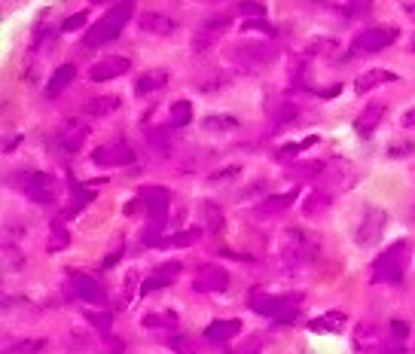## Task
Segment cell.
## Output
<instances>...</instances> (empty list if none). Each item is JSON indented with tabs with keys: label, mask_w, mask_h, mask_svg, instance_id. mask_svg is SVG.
Masks as SVG:
<instances>
[{
	"label": "cell",
	"mask_w": 415,
	"mask_h": 354,
	"mask_svg": "<svg viewBox=\"0 0 415 354\" xmlns=\"http://www.w3.org/2000/svg\"><path fill=\"white\" fill-rule=\"evenodd\" d=\"M412 254L409 241H394L388 250H382V257L372 262V281L376 284H397L406 272V262Z\"/></svg>",
	"instance_id": "obj_1"
},
{
	"label": "cell",
	"mask_w": 415,
	"mask_h": 354,
	"mask_svg": "<svg viewBox=\"0 0 415 354\" xmlns=\"http://www.w3.org/2000/svg\"><path fill=\"white\" fill-rule=\"evenodd\" d=\"M128 18H131V0H119V4L110 9V13H104L92 28H89V34H86L83 43H86L89 49L110 43V40H114V37L128 25Z\"/></svg>",
	"instance_id": "obj_2"
},
{
	"label": "cell",
	"mask_w": 415,
	"mask_h": 354,
	"mask_svg": "<svg viewBox=\"0 0 415 354\" xmlns=\"http://www.w3.org/2000/svg\"><path fill=\"white\" fill-rule=\"evenodd\" d=\"M318 254H321L318 236L302 232V229H287L284 232V241H281V257H284L290 266H306V262H315Z\"/></svg>",
	"instance_id": "obj_3"
},
{
	"label": "cell",
	"mask_w": 415,
	"mask_h": 354,
	"mask_svg": "<svg viewBox=\"0 0 415 354\" xmlns=\"http://www.w3.org/2000/svg\"><path fill=\"white\" fill-rule=\"evenodd\" d=\"M18 193H25L31 201H37V205H49L58 193H55V180L52 175H46V171H34V168H25L18 171V175L9 180Z\"/></svg>",
	"instance_id": "obj_4"
},
{
	"label": "cell",
	"mask_w": 415,
	"mask_h": 354,
	"mask_svg": "<svg viewBox=\"0 0 415 354\" xmlns=\"http://www.w3.org/2000/svg\"><path fill=\"white\" fill-rule=\"evenodd\" d=\"M384 226H388V214H384L382 208H367V211H363V220L358 223V232H354L358 248L379 245L382 236H384Z\"/></svg>",
	"instance_id": "obj_5"
},
{
	"label": "cell",
	"mask_w": 415,
	"mask_h": 354,
	"mask_svg": "<svg viewBox=\"0 0 415 354\" xmlns=\"http://www.w3.org/2000/svg\"><path fill=\"white\" fill-rule=\"evenodd\" d=\"M250 309L262 318H272L278 323H290L297 318V299H287V297H254L250 299Z\"/></svg>",
	"instance_id": "obj_6"
},
{
	"label": "cell",
	"mask_w": 415,
	"mask_h": 354,
	"mask_svg": "<svg viewBox=\"0 0 415 354\" xmlns=\"http://www.w3.org/2000/svg\"><path fill=\"white\" fill-rule=\"evenodd\" d=\"M394 40H397V28H391V25L367 28V31H360L354 37V52H360V55L379 52V49H388Z\"/></svg>",
	"instance_id": "obj_7"
},
{
	"label": "cell",
	"mask_w": 415,
	"mask_h": 354,
	"mask_svg": "<svg viewBox=\"0 0 415 354\" xmlns=\"http://www.w3.org/2000/svg\"><path fill=\"white\" fill-rule=\"evenodd\" d=\"M92 159L101 168H123V165H131V162H135V150H131L128 144H123V140H116V144L98 147L92 153Z\"/></svg>",
	"instance_id": "obj_8"
},
{
	"label": "cell",
	"mask_w": 415,
	"mask_h": 354,
	"mask_svg": "<svg viewBox=\"0 0 415 354\" xmlns=\"http://www.w3.org/2000/svg\"><path fill=\"white\" fill-rule=\"evenodd\" d=\"M229 31V16H214V18H205L199 28H196V52H205L211 43H217L220 37Z\"/></svg>",
	"instance_id": "obj_9"
},
{
	"label": "cell",
	"mask_w": 415,
	"mask_h": 354,
	"mask_svg": "<svg viewBox=\"0 0 415 354\" xmlns=\"http://www.w3.org/2000/svg\"><path fill=\"white\" fill-rule=\"evenodd\" d=\"M192 284H196L199 293H223L229 287V275L223 266H201Z\"/></svg>",
	"instance_id": "obj_10"
},
{
	"label": "cell",
	"mask_w": 415,
	"mask_h": 354,
	"mask_svg": "<svg viewBox=\"0 0 415 354\" xmlns=\"http://www.w3.org/2000/svg\"><path fill=\"white\" fill-rule=\"evenodd\" d=\"M128 67H131L128 58L107 55V58H101L98 65H92V70H89V79H92V83H107V79H116V77L128 74Z\"/></svg>",
	"instance_id": "obj_11"
},
{
	"label": "cell",
	"mask_w": 415,
	"mask_h": 354,
	"mask_svg": "<svg viewBox=\"0 0 415 354\" xmlns=\"http://www.w3.org/2000/svg\"><path fill=\"white\" fill-rule=\"evenodd\" d=\"M140 201H144V211L153 223H165V214H168V189L162 187H147L140 189Z\"/></svg>",
	"instance_id": "obj_12"
},
{
	"label": "cell",
	"mask_w": 415,
	"mask_h": 354,
	"mask_svg": "<svg viewBox=\"0 0 415 354\" xmlns=\"http://www.w3.org/2000/svg\"><path fill=\"white\" fill-rule=\"evenodd\" d=\"M86 138H89V119H79V116L67 119L62 135H58V147L67 150V153H77V150L86 144Z\"/></svg>",
	"instance_id": "obj_13"
},
{
	"label": "cell",
	"mask_w": 415,
	"mask_h": 354,
	"mask_svg": "<svg viewBox=\"0 0 415 354\" xmlns=\"http://www.w3.org/2000/svg\"><path fill=\"white\" fill-rule=\"evenodd\" d=\"M70 287H74V293L83 302H95V306H101V302L107 299L104 297V287H101L95 278L83 275V272H74V275H70Z\"/></svg>",
	"instance_id": "obj_14"
},
{
	"label": "cell",
	"mask_w": 415,
	"mask_h": 354,
	"mask_svg": "<svg viewBox=\"0 0 415 354\" xmlns=\"http://www.w3.org/2000/svg\"><path fill=\"white\" fill-rule=\"evenodd\" d=\"M138 28L144 34H153V37H171L177 31V22L168 18V16H162V13H144L138 18Z\"/></svg>",
	"instance_id": "obj_15"
},
{
	"label": "cell",
	"mask_w": 415,
	"mask_h": 354,
	"mask_svg": "<svg viewBox=\"0 0 415 354\" xmlns=\"http://www.w3.org/2000/svg\"><path fill=\"white\" fill-rule=\"evenodd\" d=\"M384 116V104H379V101H372V104H367L358 114V119H354V131H358L360 138H370L372 131H376V126L382 123Z\"/></svg>",
	"instance_id": "obj_16"
},
{
	"label": "cell",
	"mask_w": 415,
	"mask_h": 354,
	"mask_svg": "<svg viewBox=\"0 0 415 354\" xmlns=\"http://www.w3.org/2000/svg\"><path fill=\"white\" fill-rule=\"evenodd\" d=\"M354 348L363 351V354H376L382 348V333H379L376 323H370V321L360 323L358 333H354Z\"/></svg>",
	"instance_id": "obj_17"
},
{
	"label": "cell",
	"mask_w": 415,
	"mask_h": 354,
	"mask_svg": "<svg viewBox=\"0 0 415 354\" xmlns=\"http://www.w3.org/2000/svg\"><path fill=\"white\" fill-rule=\"evenodd\" d=\"M293 199H297V193H278V196H266V199H262L260 205H257V211H254V214H257V217H262V220H266V217H278V214H284V211L293 205Z\"/></svg>",
	"instance_id": "obj_18"
},
{
	"label": "cell",
	"mask_w": 415,
	"mask_h": 354,
	"mask_svg": "<svg viewBox=\"0 0 415 354\" xmlns=\"http://www.w3.org/2000/svg\"><path fill=\"white\" fill-rule=\"evenodd\" d=\"M168 83V70L165 67H153V70H144L138 74L135 79V95H150V92H159L162 86Z\"/></svg>",
	"instance_id": "obj_19"
},
{
	"label": "cell",
	"mask_w": 415,
	"mask_h": 354,
	"mask_svg": "<svg viewBox=\"0 0 415 354\" xmlns=\"http://www.w3.org/2000/svg\"><path fill=\"white\" fill-rule=\"evenodd\" d=\"M394 79H397V74H391V70H382V67H372V70H367V74H358V79H354V92L367 95L370 89H376L382 83H394Z\"/></svg>",
	"instance_id": "obj_20"
},
{
	"label": "cell",
	"mask_w": 415,
	"mask_h": 354,
	"mask_svg": "<svg viewBox=\"0 0 415 354\" xmlns=\"http://www.w3.org/2000/svg\"><path fill=\"white\" fill-rule=\"evenodd\" d=\"M201 128L208 135H232V131H238V119L229 114H208L201 119Z\"/></svg>",
	"instance_id": "obj_21"
},
{
	"label": "cell",
	"mask_w": 415,
	"mask_h": 354,
	"mask_svg": "<svg viewBox=\"0 0 415 354\" xmlns=\"http://www.w3.org/2000/svg\"><path fill=\"white\" fill-rule=\"evenodd\" d=\"M74 77H77V67L74 65H62L52 74V79L46 83V98H58L70 83H74Z\"/></svg>",
	"instance_id": "obj_22"
},
{
	"label": "cell",
	"mask_w": 415,
	"mask_h": 354,
	"mask_svg": "<svg viewBox=\"0 0 415 354\" xmlns=\"http://www.w3.org/2000/svg\"><path fill=\"white\" fill-rule=\"evenodd\" d=\"M238 333H241V323L238 321H214L205 330V339L208 342H229L232 336H238Z\"/></svg>",
	"instance_id": "obj_23"
},
{
	"label": "cell",
	"mask_w": 415,
	"mask_h": 354,
	"mask_svg": "<svg viewBox=\"0 0 415 354\" xmlns=\"http://www.w3.org/2000/svg\"><path fill=\"white\" fill-rule=\"evenodd\" d=\"M345 323H348V318L342 315V311H327V315H321V318H315L309 323L315 333H342L345 330Z\"/></svg>",
	"instance_id": "obj_24"
},
{
	"label": "cell",
	"mask_w": 415,
	"mask_h": 354,
	"mask_svg": "<svg viewBox=\"0 0 415 354\" xmlns=\"http://www.w3.org/2000/svg\"><path fill=\"white\" fill-rule=\"evenodd\" d=\"M116 107H119V98L116 95H98V98H89L86 101V114L89 116H107V114H114Z\"/></svg>",
	"instance_id": "obj_25"
},
{
	"label": "cell",
	"mask_w": 415,
	"mask_h": 354,
	"mask_svg": "<svg viewBox=\"0 0 415 354\" xmlns=\"http://www.w3.org/2000/svg\"><path fill=\"white\" fill-rule=\"evenodd\" d=\"M201 214H205V226L211 236H220V232H223V211H220V205L205 201V205H201Z\"/></svg>",
	"instance_id": "obj_26"
},
{
	"label": "cell",
	"mask_w": 415,
	"mask_h": 354,
	"mask_svg": "<svg viewBox=\"0 0 415 354\" xmlns=\"http://www.w3.org/2000/svg\"><path fill=\"white\" fill-rule=\"evenodd\" d=\"M189 119H192V104L189 101H177V104H171V114H168V126L171 128L187 126Z\"/></svg>",
	"instance_id": "obj_27"
},
{
	"label": "cell",
	"mask_w": 415,
	"mask_h": 354,
	"mask_svg": "<svg viewBox=\"0 0 415 354\" xmlns=\"http://www.w3.org/2000/svg\"><path fill=\"white\" fill-rule=\"evenodd\" d=\"M330 201H333V196L330 193H311L309 199H306V205H302V211H306V217H315V214H321V211H327L330 208Z\"/></svg>",
	"instance_id": "obj_28"
},
{
	"label": "cell",
	"mask_w": 415,
	"mask_h": 354,
	"mask_svg": "<svg viewBox=\"0 0 415 354\" xmlns=\"http://www.w3.org/2000/svg\"><path fill=\"white\" fill-rule=\"evenodd\" d=\"M70 245V236L62 220H52V229H49V250H62Z\"/></svg>",
	"instance_id": "obj_29"
},
{
	"label": "cell",
	"mask_w": 415,
	"mask_h": 354,
	"mask_svg": "<svg viewBox=\"0 0 415 354\" xmlns=\"http://www.w3.org/2000/svg\"><path fill=\"white\" fill-rule=\"evenodd\" d=\"M196 238H199V229H187V232H177V236H171V238H159L156 248H187Z\"/></svg>",
	"instance_id": "obj_30"
},
{
	"label": "cell",
	"mask_w": 415,
	"mask_h": 354,
	"mask_svg": "<svg viewBox=\"0 0 415 354\" xmlns=\"http://www.w3.org/2000/svg\"><path fill=\"white\" fill-rule=\"evenodd\" d=\"M236 13L245 16V18H262L266 16V4H262V0H238Z\"/></svg>",
	"instance_id": "obj_31"
},
{
	"label": "cell",
	"mask_w": 415,
	"mask_h": 354,
	"mask_svg": "<svg viewBox=\"0 0 415 354\" xmlns=\"http://www.w3.org/2000/svg\"><path fill=\"white\" fill-rule=\"evenodd\" d=\"M46 348V339H25V342H16V348H6L4 354H40Z\"/></svg>",
	"instance_id": "obj_32"
},
{
	"label": "cell",
	"mask_w": 415,
	"mask_h": 354,
	"mask_svg": "<svg viewBox=\"0 0 415 354\" xmlns=\"http://www.w3.org/2000/svg\"><path fill=\"white\" fill-rule=\"evenodd\" d=\"M147 327H175L177 318H175V311H153V315H147L144 318Z\"/></svg>",
	"instance_id": "obj_33"
},
{
	"label": "cell",
	"mask_w": 415,
	"mask_h": 354,
	"mask_svg": "<svg viewBox=\"0 0 415 354\" xmlns=\"http://www.w3.org/2000/svg\"><path fill=\"white\" fill-rule=\"evenodd\" d=\"M168 348L177 351V354H196V351H199L196 345H192L189 336H171V339H168Z\"/></svg>",
	"instance_id": "obj_34"
},
{
	"label": "cell",
	"mask_w": 415,
	"mask_h": 354,
	"mask_svg": "<svg viewBox=\"0 0 415 354\" xmlns=\"http://www.w3.org/2000/svg\"><path fill=\"white\" fill-rule=\"evenodd\" d=\"M236 354H262V342H260V336L245 339V342H241V345L236 348Z\"/></svg>",
	"instance_id": "obj_35"
},
{
	"label": "cell",
	"mask_w": 415,
	"mask_h": 354,
	"mask_svg": "<svg viewBox=\"0 0 415 354\" xmlns=\"http://www.w3.org/2000/svg\"><path fill=\"white\" fill-rule=\"evenodd\" d=\"M159 287H168V281H165V278H159V275L147 278L144 284H140V297H147V293H153V290H159Z\"/></svg>",
	"instance_id": "obj_36"
},
{
	"label": "cell",
	"mask_w": 415,
	"mask_h": 354,
	"mask_svg": "<svg viewBox=\"0 0 415 354\" xmlns=\"http://www.w3.org/2000/svg\"><path fill=\"white\" fill-rule=\"evenodd\" d=\"M86 25V13H77V16H70V18H65V25H62V31H79V28Z\"/></svg>",
	"instance_id": "obj_37"
},
{
	"label": "cell",
	"mask_w": 415,
	"mask_h": 354,
	"mask_svg": "<svg viewBox=\"0 0 415 354\" xmlns=\"http://www.w3.org/2000/svg\"><path fill=\"white\" fill-rule=\"evenodd\" d=\"M156 275H159V278H165L168 284H171V281H175V278L180 275V266H177V262H168V266H159V269H156Z\"/></svg>",
	"instance_id": "obj_38"
},
{
	"label": "cell",
	"mask_w": 415,
	"mask_h": 354,
	"mask_svg": "<svg viewBox=\"0 0 415 354\" xmlns=\"http://www.w3.org/2000/svg\"><path fill=\"white\" fill-rule=\"evenodd\" d=\"M89 321H92L98 330H107L110 327V315H104V311H95V315H89Z\"/></svg>",
	"instance_id": "obj_39"
},
{
	"label": "cell",
	"mask_w": 415,
	"mask_h": 354,
	"mask_svg": "<svg viewBox=\"0 0 415 354\" xmlns=\"http://www.w3.org/2000/svg\"><path fill=\"white\" fill-rule=\"evenodd\" d=\"M400 126H403V128H415V107H409L406 114L400 116Z\"/></svg>",
	"instance_id": "obj_40"
},
{
	"label": "cell",
	"mask_w": 415,
	"mask_h": 354,
	"mask_svg": "<svg viewBox=\"0 0 415 354\" xmlns=\"http://www.w3.org/2000/svg\"><path fill=\"white\" fill-rule=\"evenodd\" d=\"M412 153V144H394L391 147V156H409Z\"/></svg>",
	"instance_id": "obj_41"
},
{
	"label": "cell",
	"mask_w": 415,
	"mask_h": 354,
	"mask_svg": "<svg viewBox=\"0 0 415 354\" xmlns=\"http://www.w3.org/2000/svg\"><path fill=\"white\" fill-rule=\"evenodd\" d=\"M299 147H302V144H287L284 150H278V159H287V156H293V153H297Z\"/></svg>",
	"instance_id": "obj_42"
},
{
	"label": "cell",
	"mask_w": 415,
	"mask_h": 354,
	"mask_svg": "<svg viewBox=\"0 0 415 354\" xmlns=\"http://www.w3.org/2000/svg\"><path fill=\"white\" fill-rule=\"evenodd\" d=\"M391 333H394V336L400 339V336H406V327H403L400 321H394V323H391Z\"/></svg>",
	"instance_id": "obj_43"
},
{
	"label": "cell",
	"mask_w": 415,
	"mask_h": 354,
	"mask_svg": "<svg viewBox=\"0 0 415 354\" xmlns=\"http://www.w3.org/2000/svg\"><path fill=\"white\" fill-rule=\"evenodd\" d=\"M232 175H238V168H223L220 175H214L211 180H226V177H232Z\"/></svg>",
	"instance_id": "obj_44"
},
{
	"label": "cell",
	"mask_w": 415,
	"mask_h": 354,
	"mask_svg": "<svg viewBox=\"0 0 415 354\" xmlns=\"http://www.w3.org/2000/svg\"><path fill=\"white\" fill-rule=\"evenodd\" d=\"M18 140H22L18 135H16V138H6V140H4V153H9V150H13V147L18 144Z\"/></svg>",
	"instance_id": "obj_45"
},
{
	"label": "cell",
	"mask_w": 415,
	"mask_h": 354,
	"mask_svg": "<svg viewBox=\"0 0 415 354\" xmlns=\"http://www.w3.org/2000/svg\"><path fill=\"white\" fill-rule=\"evenodd\" d=\"M89 4H107V0H89Z\"/></svg>",
	"instance_id": "obj_46"
},
{
	"label": "cell",
	"mask_w": 415,
	"mask_h": 354,
	"mask_svg": "<svg viewBox=\"0 0 415 354\" xmlns=\"http://www.w3.org/2000/svg\"><path fill=\"white\" fill-rule=\"evenodd\" d=\"M205 4H217V0H205Z\"/></svg>",
	"instance_id": "obj_47"
}]
</instances>
